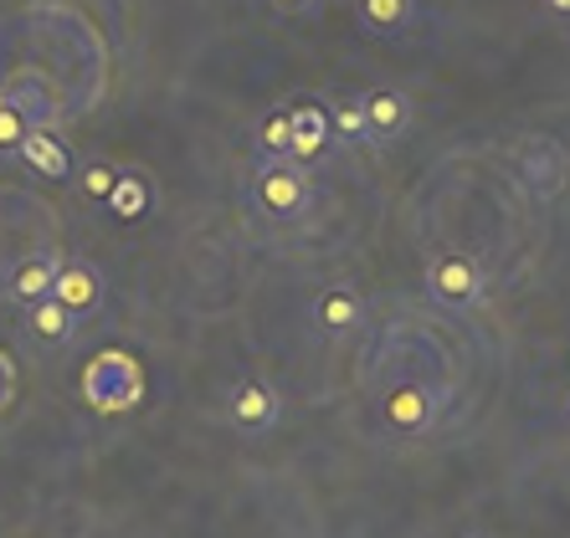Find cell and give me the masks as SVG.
Segmentation results:
<instances>
[{
  "instance_id": "1",
  "label": "cell",
  "mask_w": 570,
  "mask_h": 538,
  "mask_svg": "<svg viewBox=\"0 0 570 538\" xmlns=\"http://www.w3.org/2000/svg\"><path fill=\"white\" fill-rule=\"evenodd\" d=\"M139 395H145V375L134 365L129 355L119 349H104V355L88 365L82 375V400L98 410V416H124L129 406H139Z\"/></svg>"
},
{
  "instance_id": "2",
  "label": "cell",
  "mask_w": 570,
  "mask_h": 538,
  "mask_svg": "<svg viewBox=\"0 0 570 538\" xmlns=\"http://www.w3.org/2000/svg\"><path fill=\"white\" fill-rule=\"evenodd\" d=\"M253 200L267 221H298L314 200V185H308L304 165L293 159H263V170L253 180Z\"/></svg>"
},
{
  "instance_id": "3",
  "label": "cell",
  "mask_w": 570,
  "mask_h": 538,
  "mask_svg": "<svg viewBox=\"0 0 570 538\" xmlns=\"http://www.w3.org/2000/svg\"><path fill=\"white\" fill-rule=\"evenodd\" d=\"M483 288H489V282H483V267H478L468 251H448V257H438V262L426 267V292H432V302L452 308V313L483 302Z\"/></svg>"
},
{
  "instance_id": "4",
  "label": "cell",
  "mask_w": 570,
  "mask_h": 538,
  "mask_svg": "<svg viewBox=\"0 0 570 538\" xmlns=\"http://www.w3.org/2000/svg\"><path fill=\"white\" fill-rule=\"evenodd\" d=\"M226 416H232V426H237L242 436H263L278 426L283 416V400L278 390L267 380H257V375H247V380L232 385V395H226Z\"/></svg>"
},
{
  "instance_id": "5",
  "label": "cell",
  "mask_w": 570,
  "mask_h": 538,
  "mask_svg": "<svg viewBox=\"0 0 570 538\" xmlns=\"http://www.w3.org/2000/svg\"><path fill=\"white\" fill-rule=\"evenodd\" d=\"M47 298H57L72 318H94L98 308H104V272H98L94 262H72V257H62Z\"/></svg>"
},
{
  "instance_id": "6",
  "label": "cell",
  "mask_w": 570,
  "mask_h": 538,
  "mask_svg": "<svg viewBox=\"0 0 570 538\" xmlns=\"http://www.w3.org/2000/svg\"><path fill=\"white\" fill-rule=\"evenodd\" d=\"M381 416H385L391 431L422 436V431H432V420H438V400L426 395V385L401 380V385H391V390L381 395Z\"/></svg>"
},
{
  "instance_id": "7",
  "label": "cell",
  "mask_w": 570,
  "mask_h": 538,
  "mask_svg": "<svg viewBox=\"0 0 570 538\" xmlns=\"http://www.w3.org/2000/svg\"><path fill=\"white\" fill-rule=\"evenodd\" d=\"M360 113H365V133L371 139H401L406 123H412V98L401 88H371L360 98Z\"/></svg>"
},
{
  "instance_id": "8",
  "label": "cell",
  "mask_w": 570,
  "mask_h": 538,
  "mask_svg": "<svg viewBox=\"0 0 570 538\" xmlns=\"http://www.w3.org/2000/svg\"><path fill=\"white\" fill-rule=\"evenodd\" d=\"M330 149V113L318 103L288 108V159L293 165H314Z\"/></svg>"
},
{
  "instance_id": "9",
  "label": "cell",
  "mask_w": 570,
  "mask_h": 538,
  "mask_svg": "<svg viewBox=\"0 0 570 538\" xmlns=\"http://www.w3.org/2000/svg\"><path fill=\"white\" fill-rule=\"evenodd\" d=\"M314 323L324 333H355L360 323H365V298H360L355 288H324L314 298Z\"/></svg>"
},
{
  "instance_id": "10",
  "label": "cell",
  "mask_w": 570,
  "mask_h": 538,
  "mask_svg": "<svg viewBox=\"0 0 570 538\" xmlns=\"http://www.w3.org/2000/svg\"><path fill=\"white\" fill-rule=\"evenodd\" d=\"M57 251H41V257H27V262H16V272L6 277V298L21 302V308H31V302H41L47 292H52V277H57Z\"/></svg>"
},
{
  "instance_id": "11",
  "label": "cell",
  "mask_w": 570,
  "mask_h": 538,
  "mask_svg": "<svg viewBox=\"0 0 570 538\" xmlns=\"http://www.w3.org/2000/svg\"><path fill=\"white\" fill-rule=\"evenodd\" d=\"M355 16L371 37H406L416 27V0H355Z\"/></svg>"
},
{
  "instance_id": "12",
  "label": "cell",
  "mask_w": 570,
  "mask_h": 538,
  "mask_svg": "<svg viewBox=\"0 0 570 538\" xmlns=\"http://www.w3.org/2000/svg\"><path fill=\"white\" fill-rule=\"evenodd\" d=\"M16 155L27 159L37 175H47V180H67V175H72V155L62 149V139H57L52 129H31Z\"/></svg>"
},
{
  "instance_id": "13",
  "label": "cell",
  "mask_w": 570,
  "mask_h": 538,
  "mask_svg": "<svg viewBox=\"0 0 570 538\" xmlns=\"http://www.w3.org/2000/svg\"><path fill=\"white\" fill-rule=\"evenodd\" d=\"M27 329L37 343H47V349H62L67 339H72V329H78V318L67 313L57 298H41L27 308Z\"/></svg>"
},
{
  "instance_id": "14",
  "label": "cell",
  "mask_w": 570,
  "mask_h": 538,
  "mask_svg": "<svg viewBox=\"0 0 570 538\" xmlns=\"http://www.w3.org/2000/svg\"><path fill=\"white\" fill-rule=\"evenodd\" d=\"M119 221H139L145 216V206H149V185L139 180L134 170H119V180H114V190H108V200H104Z\"/></svg>"
},
{
  "instance_id": "15",
  "label": "cell",
  "mask_w": 570,
  "mask_h": 538,
  "mask_svg": "<svg viewBox=\"0 0 570 538\" xmlns=\"http://www.w3.org/2000/svg\"><path fill=\"white\" fill-rule=\"evenodd\" d=\"M324 113H330V133H334V139H345V145L371 139V133H365V113H360V98H340V103L324 108Z\"/></svg>"
},
{
  "instance_id": "16",
  "label": "cell",
  "mask_w": 570,
  "mask_h": 538,
  "mask_svg": "<svg viewBox=\"0 0 570 538\" xmlns=\"http://www.w3.org/2000/svg\"><path fill=\"white\" fill-rule=\"evenodd\" d=\"M257 155L288 159V108H278V113H267V119L257 123Z\"/></svg>"
},
{
  "instance_id": "17",
  "label": "cell",
  "mask_w": 570,
  "mask_h": 538,
  "mask_svg": "<svg viewBox=\"0 0 570 538\" xmlns=\"http://www.w3.org/2000/svg\"><path fill=\"white\" fill-rule=\"evenodd\" d=\"M31 129H37V123H31L27 113L6 98V103H0V155H16V149H21V139H27Z\"/></svg>"
},
{
  "instance_id": "18",
  "label": "cell",
  "mask_w": 570,
  "mask_h": 538,
  "mask_svg": "<svg viewBox=\"0 0 570 538\" xmlns=\"http://www.w3.org/2000/svg\"><path fill=\"white\" fill-rule=\"evenodd\" d=\"M114 180H119V170H114V165H88V170H82V196L108 200V190H114Z\"/></svg>"
},
{
  "instance_id": "19",
  "label": "cell",
  "mask_w": 570,
  "mask_h": 538,
  "mask_svg": "<svg viewBox=\"0 0 570 538\" xmlns=\"http://www.w3.org/2000/svg\"><path fill=\"white\" fill-rule=\"evenodd\" d=\"M278 16H314L318 11V0H267Z\"/></svg>"
},
{
  "instance_id": "20",
  "label": "cell",
  "mask_w": 570,
  "mask_h": 538,
  "mask_svg": "<svg viewBox=\"0 0 570 538\" xmlns=\"http://www.w3.org/2000/svg\"><path fill=\"white\" fill-rule=\"evenodd\" d=\"M540 6L556 16V21H570V0H540Z\"/></svg>"
},
{
  "instance_id": "21",
  "label": "cell",
  "mask_w": 570,
  "mask_h": 538,
  "mask_svg": "<svg viewBox=\"0 0 570 538\" xmlns=\"http://www.w3.org/2000/svg\"><path fill=\"white\" fill-rule=\"evenodd\" d=\"M566 420H570V406H566Z\"/></svg>"
}]
</instances>
